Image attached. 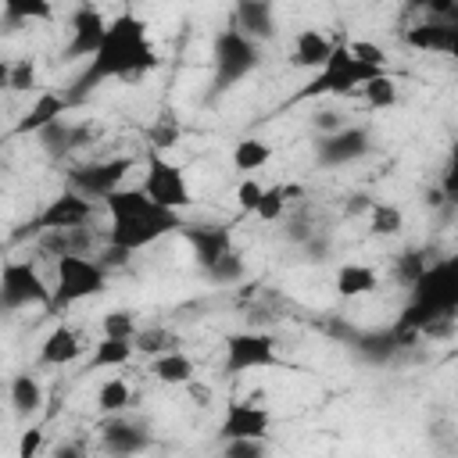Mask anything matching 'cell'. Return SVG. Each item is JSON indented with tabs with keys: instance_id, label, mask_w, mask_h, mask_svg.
I'll return each mask as SVG.
<instances>
[{
	"instance_id": "4",
	"label": "cell",
	"mask_w": 458,
	"mask_h": 458,
	"mask_svg": "<svg viewBox=\"0 0 458 458\" xmlns=\"http://www.w3.org/2000/svg\"><path fill=\"white\" fill-rule=\"evenodd\" d=\"M107 286V268L93 254H61L54 258V286H50V311L68 308L75 301L97 297Z\"/></svg>"
},
{
	"instance_id": "42",
	"label": "cell",
	"mask_w": 458,
	"mask_h": 458,
	"mask_svg": "<svg viewBox=\"0 0 458 458\" xmlns=\"http://www.w3.org/2000/svg\"><path fill=\"white\" fill-rule=\"evenodd\" d=\"M347 50H351L358 61H365V64H379V68H386V50H383L379 43H369V39H354V43H347Z\"/></svg>"
},
{
	"instance_id": "5",
	"label": "cell",
	"mask_w": 458,
	"mask_h": 458,
	"mask_svg": "<svg viewBox=\"0 0 458 458\" xmlns=\"http://www.w3.org/2000/svg\"><path fill=\"white\" fill-rule=\"evenodd\" d=\"M261 64V50L250 36H243L236 25H225L215 32L211 43V68H215V93L233 89L236 82H243L250 72H258Z\"/></svg>"
},
{
	"instance_id": "18",
	"label": "cell",
	"mask_w": 458,
	"mask_h": 458,
	"mask_svg": "<svg viewBox=\"0 0 458 458\" xmlns=\"http://www.w3.org/2000/svg\"><path fill=\"white\" fill-rule=\"evenodd\" d=\"M351 344H354L358 358H361V361H369V365H386V361H394V358H397V351L404 347L394 326H386V329H365V333H354V336H351Z\"/></svg>"
},
{
	"instance_id": "22",
	"label": "cell",
	"mask_w": 458,
	"mask_h": 458,
	"mask_svg": "<svg viewBox=\"0 0 458 458\" xmlns=\"http://www.w3.org/2000/svg\"><path fill=\"white\" fill-rule=\"evenodd\" d=\"M333 43L318 32V29H301L293 36V50H290V64L293 68H304V72H315L326 57H329Z\"/></svg>"
},
{
	"instance_id": "15",
	"label": "cell",
	"mask_w": 458,
	"mask_h": 458,
	"mask_svg": "<svg viewBox=\"0 0 458 458\" xmlns=\"http://www.w3.org/2000/svg\"><path fill=\"white\" fill-rule=\"evenodd\" d=\"M233 25L243 36H250L254 43H268V39H276V4L272 0H236Z\"/></svg>"
},
{
	"instance_id": "50",
	"label": "cell",
	"mask_w": 458,
	"mask_h": 458,
	"mask_svg": "<svg viewBox=\"0 0 458 458\" xmlns=\"http://www.w3.org/2000/svg\"><path fill=\"white\" fill-rule=\"evenodd\" d=\"M7 72H11V61L0 57V89H7Z\"/></svg>"
},
{
	"instance_id": "19",
	"label": "cell",
	"mask_w": 458,
	"mask_h": 458,
	"mask_svg": "<svg viewBox=\"0 0 458 458\" xmlns=\"http://www.w3.org/2000/svg\"><path fill=\"white\" fill-rule=\"evenodd\" d=\"M36 240H39V250L50 254V258H61V254H93V243H97V236L86 225H75V229H47Z\"/></svg>"
},
{
	"instance_id": "17",
	"label": "cell",
	"mask_w": 458,
	"mask_h": 458,
	"mask_svg": "<svg viewBox=\"0 0 458 458\" xmlns=\"http://www.w3.org/2000/svg\"><path fill=\"white\" fill-rule=\"evenodd\" d=\"M179 233L190 240V247H193L200 268H208L222 250L233 247V229H229V225H190V222H182Z\"/></svg>"
},
{
	"instance_id": "23",
	"label": "cell",
	"mask_w": 458,
	"mask_h": 458,
	"mask_svg": "<svg viewBox=\"0 0 458 458\" xmlns=\"http://www.w3.org/2000/svg\"><path fill=\"white\" fill-rule=\"evenodd\" d=\"M154 379L165 383V386H186L193 376H197V365L186 351H165V354H154V365H150Z\"/></svg>"
},
{
	"instance_id": "45",
	"label": "cell",
	"mask_w": 458,
	"mask_h": 458,
	"mask_svg": "<svg viewBox=\"0 0 458 458\" xmlns=\"http://www.w3.org/2000/svg\"><path fill=\"white\" fill-rule=\"evenodd\" d=\"M43 451V429H25L18 440V454L21 458H36Z\"/></svg>"
},
{
	"instance_id": "1",
	"label": "cell",
	"mask_w": 458,
	"mask_h": 458,
	"mask_svg": "<svg viewBox=\"0 0 458 458\" xmlns=\"http://www.w3.org/2000/svg\"><path fill=\"white\" fill-rule=\"evenodd\" d=\"M150 68H157V50L150 43L147 21L132 11H122L107 21L104 39L97 43L86 68L79 72V79L72 82V89L64 97H68V104H79L82 97H89L104 82H114V79L132 82V79H143Z\"/></svg>"
},
{
	"instance_id": "32",
	"label": "cell",
	"mask_w": 458,
	"mask_h": 458,
	"mask_svg": "<svg viewBox=\"0 0 458 458\" xmlns=\"http://www.w3.org/2000/svg\"><path fill=\"white\" fill-rule=\"evenodd\" d=\"M132 347L143 351V354H165V351H175L179 347V336L168 326H147V329H136Z\"/></svg>"
},
{
	"instance_id": "10",
	"label": "cell",
	"mask_w": 458,
	"mask_h": 458,
	"mask_svg": "<svg viewBox=\"0 0 458 458\" xmlns=\"http://www.w3.org/2000/svg\"><path fill=\"white\" fill-rule=\"evenodd\" d=\"M369 150H372L369 129H365V125H351V122H344L340 129L322 132V136L315 140V161H318L322 168H344V165L365 157Z\"/></svg>"
},
{
	"instance_id": "39",
	"label": "cell",
	"mask_w": 458,
	"mask_h": 458,
	"mask_svg": "<svg viewBox=\"0 0 458 458\" xmlns=\"http://www.w3.org/2000/svg\"><path fill=\"white\" fill-rule=\"evenodd\" d=\"M36 86V61L32 57H18L11 61V72H7V89L14 93H25Z\"/></svg>"
},
{
	"instance_id": "48",
	"label": "cell",
	"mask_w": 458,
	"mask_h": 458,
	"mask_svg": "<svg viewBox=\"0 0 458 458\" xmlns=\"http://www.w3.org/2000/svg\"><path fill=\"white\" fill-rule=\"evenodd\" d=\"M369 204H372V197H365V193H354V197H351V204H347V215L369 211Z\"/></svg>"
},
{
	"instance_id": "2",
	"label": "cell",
	"mask_w": 458,
	"mask_h": 458,
	"mask_svg": "<svg viewBox=\"0 0 458 458\" xmlns=\"http://www.w3.org/2000/svg\"><path fill=\"white\" fill-rule=\"evenodd\" d=\"M104 208L111 215V229H107V243L132 254V250H143L150 243H157L161 236L168 233H179L182 229V211H172V208H161L154 204L140 186H118L104 197Z\"/></svg>"
},
{
	"instance_id": "34",
	"label": "cell",
	"mask_w": 458,
	"mask_h": 458,
	"mask_svg": "<svg viewBox=\"0 0 458 458\" xmlns=\"http://www.w3.org/2000/svg\"><path fill=\"white\" fill-rule=\"evenodd\" d=\"M129 401H132V390H129V383H125L122 376H111V379L97 390V408H100L104 415L125 411V408H129Z\"/></svg>"
},
{
	"instance_id": "12",
	"label": "cell",
	"mask_w": 458,
	"mask_h": 458,
	"mask_svg": "<svg viewBox=\"0 0 458 458\" xmlns=\"http://www.w3.org/2000/svg\"><path fill=\"white\" fill-rule=\"evenodd\" d=\"M104 29H107V18L93 7V4H79L72 11V21H68V43H64V61H75V57H89L97 50V43L104 39Z\"/></svg>"
},
{
	"instance_id": "30",
	"label": "cell",
	"mask_w": 458,
	"mask_h": 458,
	"mask_svg": "<svg viewBox=\"0 0 458 458\" xmlns=\"http://www.w3.org/2000/svg\"><path fill=\"white\" fill-rule=\"evenodd\" d=\"M401 225H404V211L397 204H390V200L369 204V233L372 236H394V233H401Z\"/></svg>"
},
{
	"instance_id": "46",
	"label": "cell",
	"mask_w": 458,
	"mask_h": 458,
	"mask_svg": "<svg viewBox=\"0 0 458 458\" xmlns=\"http://www.w3.org/2000/svg\"><path fill=\"white\" fill-rule=\"evenodd\" d=\"M311 125H315V132L322 136V132L340 129V125H344V114H340V111H318V114L311 118Z\"/></svg>"
},
{
	"instance_id": "40",
	"label": "cell",
	"mask_w": 458,
	"mask_h": 458,
	"mask_svg": "<svg viewBox=\"0 0 458 458\" xmlns=\"http://www.w3.org/2000/svg\"><path fill=\"white\" fill-rule=\"evenodd\" d=\"M268 451L265 437H236V440H225V454L229 458H261Z\"/></svg>"
},
{
	"instance_id": "44",
	"label": "cell",
	"mask_w": 458,
	"mask_h": 458,
	"mask_svg": "<svg viewBox=\"0 0 458 458\" xmlns=\"http://www.w3.org/2000/svg\"><path fill=\"white\" fill-rule=\"evenodd\" d=\"M304 250H308V258L311 261H329V236H322L318 229L304 240Z\"/></svg>"
},
{
	"instance_id": "25",
	"label": "cell",
	"mask_w": 458,
	"mask_h": 458,
	"mask_svg": "<svg viewBox=\"0 0 458 458\" xmlns=\"http://www.w3.org/2000/svg\"><path fill=\"white\" fill-rule=\"evenodd\" d=\"M333 283H336L340 297H361V293H372L379 286V272L372 265H361V261H344L336 268Z\"/></svg>"
},
{
	"instance_id": "49",
	"label": "cell",
	"mask_w": 458,
	"mask_h": 458,
	"mask_svg": "<svg viewBox=\"0 0 458 458\" xmlns=\"http://www.w3.org/2000/svg\"><path fill=\"white\" fill-rule=\"evenodd\" d=\"M426 204H429V208H440V204H447V197H444V190H440V186H433V190L426 193Z\"/></svg>"
},
{
	"instance_id": "43",
	"label": "cell",
	"mask_w": 458,
	"mask_h": 458,
	"mask_svg": "<svg viewBox=\"0 0 458 458\" xmlns=\"http://www.w3.org/2000/svg\"><path fill=\"white\" fill-rule=\"evenodd\" d=\"M411 11H429V18H451L458 11V0H408Z\"/></svg>"
},
{
	"instance_id": "3",
	"label": "cell",
	"mask_w": 458,
	"mask_h": 458,
	"mask_svg": "<svg viewBox=\"0 0 458 458\" xmlns=\"http://www.w3.org/2000/svg\"><path fill=\"white\" fill-rule=\"evenodd\" d=\"M383 72H386V68H379V64L358 61V57L347 50V43H333L329 57H326V61L315 68V75L293 93L290 104L315 100V97H347V93H358L369 79H376V75H383Z\"/></svg>"
},
{
	"instance_id": "27",
	"label": "cell",
	"mask_w": 458,
	"mask_h": 458,
	"mask_svg": "<svg viewBox=\"0 0 458 458\" xmlns=\"http://www.w3.org/2000/svg\"><path fill=\"white\" fill-rule=\"evenodd\" d=\"M7 397H11V408H14L18 419H29V415H36V411L43 408V386H39V379L29 376V372H18V376L11 379Z\"/></svg>"
},
{
	"instance_id": "26",
	"label": "cell",
	"mask_w": 458,
	"mask_h": 458,
	"mask_svg": "<svg viewBox=\"0 0 458 458\" xmlns=\"http://www.w3.org/2000/svg\"><path fill=\"white\" fill-rule=\"evenodd\" d=\"M229 161H233V168H236V172H243V175L261 172V168L272 161V143H268V140H261V136H243V140H236V143H233Z\"/></svg>"
},
{
	"instance_id": "24",
	"label": "cell",
	"mask_w": 458,
	"mask_h": 458,
	"mask_svg": "<svg viewBox=\"0 0 458 458\" xmlns=\"http://www.w3.org/2000/svg\"><path fill=\"white\" fill-rule=\"evenodd\" d=\"M36 136H39V143H43V150H47L50 157H64L68 150H75V147L89 136V129H82V125H68L64 118H54V122L43 125Z\"/></svg>"
},
{
	"instance_id": "8",
	"label": "cell",
	"mask_w": 458,
	"mask_h": 458,
	"mask_svg": "<svg viewBox=\"0 0 458 458\" xmlns=\"http://www.w3.org/2000/svg\"><path fill=\"white\" fill-rule=\"evenodd\" d=\"M0 304L4 308H29V304H50V286L47 279L39 276L36 261L29 258H14V261H4L0 268Z\"/></svg>"
},
{
	"instance_id": "41",
	"label": "cell",
	"mask_w": 458,
	"mask_h": 458,
	"mask_svg": "<svg viewBox=\"0 0 458 458\" xmlns=\"http://www.w3.org/2000/svg\"><path fill=\"white\" fill-rule=\"evenodd\" d=\"M261 193H265V186H261L258 179H250V175H247V179L236 186V204H240V211H243V215H254V208H258Z\"/></svg>"
},
{
	"instance_id": "29",
	"label": "cell",
	"mask_w": 458,
	"mask_h": 458,
	"mask_svg": "<svg viewBox=\"0 0 458 458\" xmlns=\"http://www.w3.org/2000/svg\"><path fill=\"white\" fill-rule=\"evenodd\" d=\"M208 279L211 283H222V286H233V283H240L243 276H247V261H243V254L236 250V243L229 247V250H222L208 268Z\"/></svg>"
},
{
	"instance_id": "33",
	"label": "cell",
	"mask_w": 458,
	"mask_h": 458,
	"mask_svg": "<svg viewBox=\"0 0 458 458\" xmlns=\"http://www.w3.org/2000/svg\"><path fill=\"white\" fill-rule=\"evenodd\" d=\"M0 11L7 21H47L54 18L50 0H0Z\"/></svg>"
},
{
	"instance_id": "38",
	"label": "cell",
	"mask_w": 458,
	"mask_h": 458,
	"mask_svg": "<svg viewBox=\"0 0 458 458\" xmlns=\"http://www.w3.org/2000/svg\"><path fill=\"white\" fill-rule=\"evenodd\" d=\"M100 329H104V336H118V340H132L136 336V315L132 311H125V308H118V311H107L104 315V322H100Z\"/></svg>"
},
{
	"instance_id": "14",
	"label": "cell",
	"mask_w": 458,
	"mask_h": 458,
	"mask_svg": "<svg viewBox=\"0 0 458 458\" xmlns=\"http://www.w3.org/2000/svg\"><path fill=\"white\" fill-rule=\"evenodd\" d=\"M404 43L411 50H426V54H454L458 47V25L451 18H429L419 21L404 32Z\"/></svg>"
},
{
	"instance_id": "21",
	"label": "cell",
	"mask_w": 458,
	"mask_h": 458,
	"mask_svg": "<svg viewBox=\"0 0 458 458\" xmlns=\"http://www.w3.org/2000/svg\"><path fill=\"white\" fill-rule=\"evenodd\" d=\"M68 107H72V104H68V97H64V93H39V97H36V104L25 111V118L14 125V132H18V136H29V132L36 136L43 125H50L54 118H61Z\"/></svg>"
},
{
	"instance_id": "47",
	"label": "cell",
	"mask_w": 458,
	"mask_h": 458,
	"mask_svg": "<svg viewBox=\"0 0 458 458\" xmlns=\"http://www.w3.org/2000/svg\"><path fill=\"white\" fill-rule=\"evenodd\" d=\"M186 390H190V401H193L197 408H208V404H211V394H215V390H211L208 383H197V376L186 383Z\"/></svg>"
},
{
	"instance_id": "16",
	"label": "cell",
	"mask_w": 458,
	"mask_h": 458,
	"mask_svg": "<svg viewBox=\"0 0 458 458\" xmlns=\"http://www.w3.org/2000/svg\"><path fill=\"white\" fill-rule=\"evenodd\" d=\"M100 440H104V447L114 451V454H136V451H143V447L150 444L147 426L125 419L122 411H114V415L100 426Z\"/></svg>"
},
{
	"instance_id": "37",
	"label": "cell",
	"mask_w": 458,
	"mask_h": 458,
	"mask_svg": "<svg viewBox=\"0 0 458 458\" xmlns=\"http://www.w3.org/2000/svg\"><path fill=\"white\" fill-rule=\"evenodd\" d=\"M286 204H290V200H286L283 186H265V193H261L254 215H258L261 222H279V218L286 215Z\"/></svg>"
},
{
	"instance_id": "35",
	"label": "cell",
	"mask_w": 458,
	"mask_h": 458,
	"mask_svg": "<svg viewBox=\"0 0 458 458\" xmlns=\"http://www.w3.org/2000/svg\"><path fill=\"white\" fill-rule=\"evenodd\" d=\"M147 136H150V147H154V150H165V147H175V143H179L182 125H179V118H175L172 111H161Z\"/></svg>"
},
{
	"instance_id": "31",
	"label": "cell",
	"mask_w": 458,
	"mask_h": 458,
	"mask_svg": "<svg viewBox=\"0 0 458 458\" xmlns=\"http://www.w3.org/2000/svg\"><path fill=\"white\" fill-rule=\"evenodd\" d=\"M361 100H365V107H372V111L394 107V104H397V82H394V75L383 72V75L369 79V82L361 86Z\"/></svg>"
},
{
	"instance_id": "13",
	"label": "cell",
	"mask_w": 458,
	"mask_h": 458,
	"mask_svg": "<svg viewBox=\"0 0 458 458\" xmlns=\"http://www.w3.org/2000/svg\"><path fill=\"white\" fill-rule=\"evenodd\" d=\"M268 426H272V415L268 408L258 401V397H247V401H233L222 415V440H236V437H268Z\"/></svg>"
},
{
	"instance_id": "9",
	"label": "cell",
	"mask_w": 458,
	"mask_h": 458,
	"mask_svg": "<svg viewBox=\"0 0 458 458\" xmlns=\"http://www.w3.org/2000/svg\"><path fill=\"white\" fill-rule=\"evenodd\" d=\"M279 365L276 354V340L261 329H243V333H229L225 336V372L229 376H243L254 369H272Z\"/></svg>"
},
{
	"instance_id": "7",
	"label": "cell",
	"mask_w": 458,
	"mask_h": 458,
	"mask_svg": "<svg viewBox=\"0 0 458 458\" xmlns=\"http://www.w3.org/2000/svg\"><path fill=\"white\" fill-rule=\"evenodd\" d=\"M154 204L161 208H172V211H186L193 204V193H190V182H186V172L165 157L161 150H147V172H143V186H140Z\"/></svg>"
},
{
	"instance_id": "36",
	"label": "cell",
	"mask_w": 458,
	"mask_h": 458,
	"mask_svg": "<svg viewBox=\"0 0 458 458\" xmlns=\"http://www.w3.org/2000/svg\"><path fill=\"white\" fill-rule=\"evenodd\" d=\"M433 261V254L429 250H404L401 258H397V265H394V276H397V283H404V286H411L419 276H422V268Z\"/></svg>"
},
{
	"instance_id": "28",
	"label": "cell",
	"mask_w": 458,
	"mask_h": 458,
	"mask_svg": "<svg viewBox=\"0 0 458 458\" xmlns=\"http://www.w3.org/2000/svg\"><path fill=\"white\" fill-rule=\"evenodd\" d=\"M132 340H118V336H100L93 344V354H89V369H118L132 358Z\"/></svg>"
},
{
	"instance_id": "11",
	"label": "cell",
	"mask_w": 458,
	"mask_h": 458,
	"mask_svg": "<svg viewBox=\"0 0 458 458\" xmlns=\"http://www.w3.org/2000/svg\"><path fill=\"white\" fill-rule=\"evenodd\" d=\"M132 157H107V161H86L68 168V186L79 190L89 200H104L111 190L122 186V179L129 175Z\"/></svg>"
},
{
	"instance_id": "20",
	"label": "cell",
	"mask_w": 458,
	"mask_h": 458,
	"mask_svg": "<svg viewBox=\"0 0 458 458\" xmlns=\"http://www.w3.org/2000/svg\"><path fill=\"white\" fill-rule=\"evenodd\" d=\"M79 358H82V336L68 326H54L39 344V361L43 365H72Z\"/></svg>"
},
{
	"instance_id": "6",
	"label": "cell",
	"mask_w": 458,
	"mask_h": 458,
	"mask_svg": "<svg viewBox=\"0 0 458 458\" xmlns=\"http://www.w3.org/2000/svg\"><path fill=\"white\" fill-rule=\"evenodd\" d=\"M93 215H97V200H89V197H82L79 190H64V193H57V197H50L25 225H18L14 229V243H21V240H36L39 233H47V229H75V225H89L93 222Z\"/></svg>"
}]
</instances>
